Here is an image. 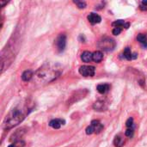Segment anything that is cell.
<instances>
[{
    "label": "cell",
    "instance_id": "3",
    "mask_svg": "<svg viewBox=\"0 0 147 147\" xmlns=\"http://www.w3.org/2000/svg\"><path fill=\"white\" fill-rule=\"evenodd\" d=\"M78 71L84 77H93L96 72V68L92 65H83L79 68Z\"/></svg>",
    "mask_w": 147,
    "mask_h": 147
},
{
    "label": "cell",
    "instance_id": "21",
    "mask_svg": "<svg viewBox=\"0 0 147 147\" xmlns=\"http://www.w3.org/2000/svg\"><path fill=\"white\" fill-rule=\"evenodd\" d=\"M122 31V28H114L113 30H112V34L114 35H119Z\"/></svg>",
    "mask_w": 147,
    "mask_h": 147
},
{
    "label": "cell",
    "instance_id": "13",
    "mask_svg": "<svg viewBox=\"0 0 147 147\" xmlns=\"http://www.w3.org/2000/svg\"><path fill=\"white\" fill-rule=\"evenodd\" d=\"M103 59V53L101 51H96L95 53H93V56H92V60L95 61L96 63H99Z\"/></svg>",
    "mask_w": 147,
    "mask_h": 147
},
{
    "label": "cell",
    "instance_id": "12",
    "mask_svg": "<svg viewBox=\"0 0 147 147\" xmlns=\"http://www.w3.org/2000/svg\"><path fill=\"white\" fill-rule=\"evenodd\" d=\"M33 76H34L33 71H32L31 70H27V71H25L22 74V81H24V82H28V81H30V80L32 79Z\"/></svg>",
    "mask_w": 147,
    "mask_h": 147
},
{
    "label": "cell",
    "instance_id": "25",
    "mask_svg": "<svg viewBox=\"0 0 147 147\" xmlns=\"http://www.w3.org/2000/svg\"><path fill=\"white\" fill-rule=\"evenodd\" d=\"M142 4H144V5H146V6H147V0H146V1H142V3H141Z\"/></svg>",
    "mask_w": 147,
    "mask_h": 147
},
{
    "label": "cell",
    "instance_id": "14",
    "mask_svg": "<svg viewBox=\"0 0 147 147\" xmlns=\"http://www.w3.org/2000/svg\"><path fill=\"white\" fill-rule=\"evenodd\" d=\"M137 40L144 47H147V35L145 34H139L137 36Z\"/></svg>",
    "mask_w": 147,
    "mask_h": 147
},
{
    "label": "cell",
    "instance_id": "4",
    "mask_svg": "<svg viewBox=\"0 0 147 147\" xmlns=\"http://www.w3.org/2000/svg\"><path fill=\"white\" fill-rule=\"evenodd\" d=\"M57 49L59 52H63L65 48V45H66V36L64 34H61L58 36L56 41H55Z\"/></svg>",
    "mask_w": 147,
    "mask_h": 147
},
{
    "label": "cell",
    "instance_id": "16",
    "mask_svg": "<svg viewBox=\"0 0 147 147\" xmlns=\"http://www.w3.org/2000/svg\"><path fill=\"white\" fill-rule=\"evenodd\" d=\"M126 22L124 20H116L112 23V26H114L115 28H125L126 26Z\"/></svg>",
    "mask_w": 147,
    "mask_h": 147
},
{
    "label": "cell",
    "instance_id": "10",
    "mask_svg": "<svg viewBox=\"0 0 147 147\" xmlns=\"http://www.w3.org/2000/svg\"><path fill=\"white\" fill-rule=\"evenodd\" d=\"M92 56H93V53H91L89 51H84L81 54V59L84 63H89L92 60Z\"/></svg>",
    "mask_w": 147,
    "mask_h": 147
},
{
    "label": "cell",
    "instance_id": "6",
    "mask_svg": "<svg viewBox=\"0 0 147 147\" xmlns=\"http://www.w3.org/2000/svg\"><path fill=\"white\" fill-rule=\"evenodd\" d=\"M123 56H124V58H125L126 59H127V60H133V59H135L138 58V54H137V53H133L130 47H126V48L124 49Z\"/></svg>",
    "mask_w": 147,
    "mask_h": 147
},
{
    "label": "cell",
    "instance_id": "23",
    "mask_svg": "<svg viewBox=\"0 0 147 147\" xmlns=\"http://www.w3.org/2000/svg\"><path fill=\"white\" fill-rule=\"evenodd\" d=\"M140 9H141V10H147V6L144 5V4H142V3L140 4Z\"/></svg>",
    "mask_w": 147,
    "mask_h": 147
},
{
    "label": "cell",
    "instance_id": "9",
    "mask_svg": "<svg viewBox=\"0 0 147 147\" xmlns=\"http://www.w3.org/2000/svg\"><path fill=\"white\" fill-rule=\"evenodd\" d=\"M90 125L94 127L95 129V134H99L102 131L103 129V125L101 124V122L99 121H92Z\"/></svg>",
    "mask_w": 147,
    "mask_h": 147
},
{
    "label": "cell",
    "instance_id": "8",
    "mask_svg": "<svg viewBox=\"0 0 147 147\" xmlns=\"http://www.w3.org/2000/svg\"><path fill=\"white\" fill-rule=\"evenodd\" d=\"M93 109L95 110H96V111H104V110L107 109V106H106L104 102L98 101V102H96L93 104Z\"/></svg>",
    "mask_w": 147,
    "mask_h": 147
},
{
    "label": "cell",
    "instance_id": "15",
    "mask_svg": "<svg viewBox=\"0 0 147 147\" xmlns=\"http://www.w3.org/2000/svg\"><path fill=\"white\" fill-rule=\"evenodd\" d=\"M114 144H115V147H122L123 145H124V140H123V139L120 135H118V136H116L115 138Z\"/></svg>",
    "mask_w": 147,
    "mask_h": 147
},
{
    "label": "cell",
    "instance_id": "18",
    "mask_svg": "<svg viewBox=\"0 0 147 147\" xmlns=\"http://www.w3.org/2000/svg\"><path fill=\"white\" fill-rule=\"evenodd\" d=\"M73 3L79 8V9H84L86 7V3L84 2V1H76L74 0Z\"/></svg>",
    "mask_w": 147,
    "mask_h": 147
},
{
    "label": "cell",
    "instance_id": "5",
    "mask_svg": "<svg viewBox=\"0 0 147 147\" xmlns=\"http://www.w3.org/2000/svg\"><path fill=\"white\" fill-rule=\"evenodd\" d=\"M65 124V121L63 119H53L49 122V126L53 129H59Z\"/></svg>",
    "mask_w": 147,
    "mask_h": 147
},
{
    "label": "cell",
    "instance_id": "11",
    "mask_svg": "<svg viewBox=\"0 0 147 147\" xmlns=\"http://www.w3.org/2000/svg\"><path fill=\"white\" fill-rule=\"evenodd\" d=\"M96 90L100 94H105L110 90V85L108 84H101L97 85Z\"/></svg>",
    "mask_w": 147,
    "mask_h": 147
},
{
    "label": "cell",
    "instance_id": "17",
    "mask_svg": "<svg viewBox=\"0 0 147 147\" xmlns=\"http://www.w3.org/2000/svg\"><path fill=\"white\" fill-rule=\"evenodd\" d=\"M25 146V142L22 140H18V141H15L13 144L9 145L8 147H24Z\"/></svg>",
    "mask_w": 147,
    "mask_h": 147
},
{
    "label": "cell",
    "instance_id": "24",
    "mask_svg": "<svg viewBox=\"0 0 147 147\" xmlns=\"http://www.w3.org/2000/svg\"><path fill=\"white\" fill-rule=\"evenodd\" d=\"M8 2H6V1H0V4H1V7H3L6 3H7Z\"/></svg>",
    "mask_w": 147,
    "mask_h": 147
},
{
    "label": "cell",
    "instance_id": "20",
    "mask_svg": "<svg viewBox=\"0 0 147 147\" xmlns=\"http://www.w3.org/2000/svg\"><path fill=\"white\" fill-rule=\"evenodd\" d=\"M126 126H127V128H133V127H134V119L132 117H130L126 121Z\"/></svg>",
    "mask_w": 147,
    "mask_h": 147
},
{
    "label": "cell",
    "instance_id": "1",
    "mask_svg": "<svg viewBox=\"0 0 147 147\" xmlns=\"http://www.w3.org/2000/svg\"><path fill=\"white\" fill-rule=\"evenodd\" d=\"M27 113L24 110H21L18 109H15L9 113L6 116L4 122H3V128L4 129H10L18 124H20L26 116Z\"/></svg>",
    "mask_w": 147,
    "mask_h": 147
},
{
    "label": "cell",
    "instance_id": "2",
    "mask_svg": "<svg viewBox=\"0 0 147 147\" xmlns=\"http://www.w3.org/2000/svg\"><path fill=\"white\" fill-rule=\"evenodd\" d=\"M98 46L102 50L109 52V51H112L115 47V41L110 38L105 37L102 40L99 41Z\"/></svg>",
    "mask_w": 147,
    "mask_h": 147
},
{
    "label": "cell",
    "instance_id": "22",
    "mask_svg": "<svg viewBox=\"0 0 147 147\" xmlns=\"http://www.w3.org/2000/svg\"><path fill=\"white\" fill-rule=\"evenodd\" d=\"M134 133V129H133V128H128V129L125 132V135H126L127 137L131 138V137H133Z\"/></svg>",
    "mask_w": 147,
    "mask_h": 147
},
{
    "label": "cell",
    "instance_id": "19",
    "mask_svg": "<svg viewBox=\"0 0 147 147\" xmlns=\"http://www.w3.org/2000/svg\"><path fill=\"white\" fill-rule=\"evenodd\" d=\"M85 133H86V134H88V135L93 134H95V129H94V127H93L91 125H90L89 127H86V129H85Z\"/></svg>",
    "mask_w": 147,
    "mask_h": 147
},
{
    "label": "cell",
    "instance_id": "7",
    "mask_svg": "<svg viewBox=\"0 0 147 147\" xmlns=\"http://www.w3.org/2000/svg\"><path fill=\"white\" fill-rule=\"evenodd\" d=\"M87 19L91 24H96V23L101 22L102 21V17L96 13H90V15H88Z\"/></svg>",
    "mask_w": 147,
    "mask_h": 147
}]
</instances>
